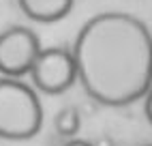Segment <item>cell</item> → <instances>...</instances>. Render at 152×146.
<instances>
[{
	"instance_id": "2",
	"label": "cell",
	"mask_w": 152,
	"mask_h": 146,
	"mask_svg": "<svg viewBox=\"0 0 152 146\" xmlns=\"http://www.w3.org/2000/svg\"><path fill=\"white\" fill-rule=\"evenodd\" d=\"M43 108L34 88L19 77H0V138L30 140L41 131Z\"/></svg>"
},
{
	"instance_id": "6",
	"label": "cell",
	"mask_w": 152,
	"mask_h": 146,
	"mask_svg": "<svg viewBox=\"0 0 152 146\" xmlns=\"http://www.w3.org/2000/svg\"><path fill=\"white\" fill-rule=\"evenodd\" d=\"M54 127L56 133L62 135V138H73V135L79 133V127H82V116H79L77 108H62L56 118H54Z\"/></svg>"
},
{
	"instance_id": "10",
	"label": "cell",
	"mask_w": 152,
	"mask_h": 146,
	"mask_svg": "<svg viewBox=\"0 0 152 146\" xmlns=\"http://www.w3.org/2000/svg\"><path fill=\"white\" fill-rule=\"evenodd\" d=\"M146 146H152V144H146Z\"/></svg>"
},
{
	"instance_id": "4",
	"label": "cell",
	"mask_w": 152,
	"mask_h": 146,
	"mask_svg": "<svg viewBox=\"0 0 152 146\" xmlns=\"http://www.w3.org/2000/svg\"><path fill=\"white\" fill-rule=\"evenodd\" d=\"M32 84L37 90L45 95H60L73 86L77 77V62L73 49L64 47H47L39 54L32 71H30Z\"/></svg>"
},
{
	"instance_id": "3",
	"label": "cell",
	"mask_w": 152,
	"mask_h": 146,
	"mask_svg": "<svg viewBox=\"0 0 152 146\" xmlns=\"http://www.w3.org/2000/svg\"><path fill=\"white\" fill-rule=\"evenodd\" d=\"M43 52L37 32L26 26H11L0 32V73L4 77L30 75Z\"/></svg>"
},
{
	"instance_id": "1",
	"label": "cell",
	"mask_w": 152,
	"mask_h": 146,
	"mask_svg": "<svg viewBox=\"0 0 152 146\" xmlns=\"http://www.w3.org/2000/svg\"><path fill=\"white\" fill-rule=\"evenodd\" d=\"M73 56L79 84L101 105H129L152 88V32L131 13L90 17L75 37Z\"/></svg>"
},
{
	"instance_id": "9",
	"label": "cell",
	"mask_w": 152,
	"mask_h": 146,
	"mask_svg": "<svg viewBox=\"0 0 152 146\" xmlns=\"http://www.w3.org/2000/svg\"><path fill=\"white\" fill-rule=\"evenodd\" d=\"M64 146H92L90 142H84V140H73V142H66Z\"/></svg>"
},
{
	"instance_id": "7",
	"label": "cell",
	"mask_w": 152,
	"mask_h": 146,
	"mask_svg": "<svg viewBox=\"0 0 152 146\" xmlns=\"http://www.w3.org/2000/svg\"><path fill=\"white\" fill-rule=\"evenodd\" d=\"M144 112H146V118L152 125V88L148 90V95L144 97Z\"/></svg>"
},
{
	"instance_id": "8",
	"label": "cell",
	"mask_w": 152,
	"mask_h": 146,
	"mask_svg": "<svg viewBox=\"0 0 152 146\" xmlns=\"http://www.w3.org/2000/svg\"><path fill=\"white\" fill-rule=\"evenodd\" d=\"M92 146H116V144H114V140H111L109 135H101V138H96L92 142Z\"/></svg>"
},
{
	"instance_id": "5",
	"label": "cell",
	"mask_w": 152,
	"mask_h": 146,
	"mask_svg": "<svg viewBox=\"0 0 152 146\" xmlns=\"http://www.w3.org/2000/svg\"><path fill=\"white\" fill-rule=\"evenodd\" d=\"M73 2L75 0H17L24 15L39 24H54L64 19L73 9Z\"/></svg>"
}]
</instances>
